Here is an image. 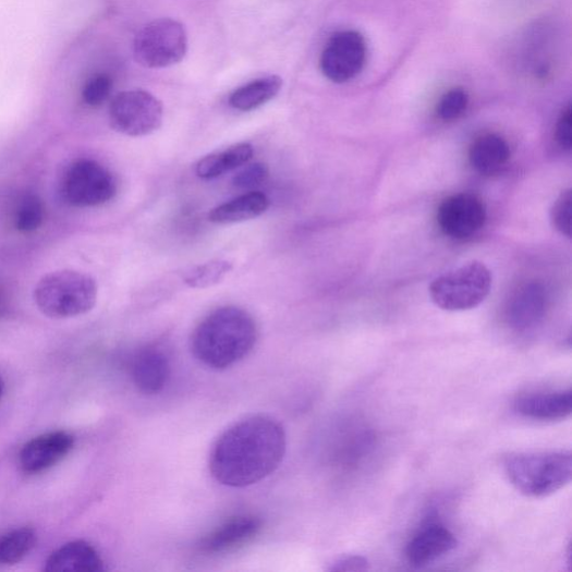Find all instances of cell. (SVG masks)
Segmentation results:
<instances>
[{
  "label": "cell",
  "instance_id": "obj_25",
  "mask_svg": "<svg viewBox=\"0 0 572 572\" xmlns=\"http://www.w3.org/2000/svg\"><path fill=\"white\" fill-rule=\"evenodd\" d=\"M468 102L467 93L462 87H454L438 101L437 115L447 122L455 121L465 113Z\"/></svg>",
  "mask_w": 572,
  "mask_h": 572
},
{
  "label": "cell",
  "instance_id": "obj_2",
  "mask_svg": "<svg viewBox=\"0 0 572 572\" xmlns=\"http://www.w3.org/2000/svg\"><path fill=\"white\" fill-rule=\"evenodd\" d=\"M258 330L254 318L238 306H222L195 328L191 348L195 358L215 370L228 369L250 355Z\"/></svg>",
  "mask_w": 572,
  "mask_h": 572
},
{
  "label": "cell",
  "instance_id": "obj_17",
  "mask_svg": "<svg viewBox=\"0 0 572 572\" xmlns=\"http://www.w3.org/2000/svg\"><path fill=\"white\" fill-rule=\"evenodd\" d=\"M46 570L49 572H100L105 570V562L90 544L73 541L52 553Z\"/></svg>",
  "mask_w": 572,
  "mask_h": 572
},
{
  "label": "cell",
  "instance_id": "obj_18",
  "mask_svg": "<svg viewBox=\"0 0 572 572\" xmlns=\"http://www.w3.org/2000/svg\"><path fill=\"white\" fill-rule=\"evenodd\" d=\"M269 207V197L254 191L215 207L208 218L214 224H236L261 216Z\"/></svg>",
  "mask_w": 572,
  "mask_h": 572
},
{
  "label": "cell",
  "instance_id": "obj_20",
  "mask_svg": "<svg viewBox=\"0 0 572 572\" xmlns=\"http://www.w3.org/2000/svg\"><path fill=\"white\" fill-rule=\"evenodd\" d=\"M253 155L254 148L251 144H236L202 158L196 165V173L202 180H215L248 163Z\"/></svg>",
  "mask_w": 572,
  "mask_h": 572
},
{
  "label": "cell",
  "instance_id": "obj_6",
  "mask_svg": "<svg viewBox=\"0 0 572 572\" xmlns=\"http://www.w3.org/2000/svg\"><path fill=\"white\" fill-rule=\"evenodd\" d=\"M188 50L185 26L171 19L146 24L134 40L136 61L147 69H165L183 61Z\"/></svg>",
  "mask_w": 572,
  "mask_h": 572
},
{
  "label": "cell",
  "instance_id": "obj_23",
  "mask_svg": "<svg viewBox=\"0 0 572 572\" xmlns=\"http://www.w3.org/2000/svg\"><path fill=\"white\" fill-rule=\"evenodd\" d=\"M36 545V535L28 527H22L0 539V564H15L22 561Z\"/></svg>",
  "mask_w": 572,
  "mask_h": 572
},
{
  "label": "cell",
  "instance_id": "obj_21",
  "mask_svg": "<svg viewBox=\"0 0 572 572\" xmlns=\"http://www.w3.org/2000/svg\"><path fill=\"white\" fill-rule=\"evenodd\" d=\"M283 80L268 75L253 80L239 87L230 97V106L239 111H253L272 101L281 92Z\"/></svg>",
  "mask_w": 572,
  "mask_h": 572
},
{
  "label": "cell",
  "instance_id": "obj_9",
  "mask_svg": "<svg viewBox=\"0 0 572 572\" xmlns=\"http://www.w3.org/2000/svg\"><path fill=\"white\" fill-rule=\"evenodd\" d=\"M366 59L364 36L357 31H341L328 40L320 58V69L329 81L342 84L361 74Z\"/></svg>",
  "mask_w": 572,
  "mask_h": 572
},
{
  "label": "cell",
  "instance_id": "obj_16",
  "mask_svg": "<svg viewBox=\"0 0 572 572\" xmlns=\"http://www.w3.org/2000/svg\"><path fill=\"white\" fill-rule=\"evenodd\" d=\"M131 377L146 394L162 391L170 377V363L165 352L155 346L141 350L132 361Z\"/></svg>",
  "mask_w": 572,
  "mask_h": 572
},
{
  "label": "cell",
  "instance_id": "obj_24",
  "mask_svg": "<svg viewBox=\"0 0 572 572\" xmlns=\"http://www.w3.org/2000/svg\"><path fill=\"white\" fill-rule=\"evenodd\" d=\"M46 217V207L35 194L24 195L14 212V226L21 233H32L40 228Z\"/></svg>",
  "mask_w": 572,
  "mask_h": 572
},
{
  "label": "cell",
  "instance_id": "obj_10",
  "mask_svg": "<svg viewBox=\"0 0 572 572\" xmlns=\"http://www.w3.org/2000/svg\"><path fill=\"white\" fill-rule=\"evenodd\" d=\"M487 222V207L473 194L453 195L437 210L439 229L451 239L465 240L480 231Z\"/></svg>",
  "mask_w": 572,
  "mask_h": 572
},
{
  "label": "cell",
  "instance_id": "obj_14",
  "mask_svg": "<svg viewBox=\"0 0 572 572\" xmlns=\"http://www.w3.org/2000/svg\"><path fill=\"white\" fill-rule=\"evenodd\" d=\"M547 293L539 283L521 288L511 300L508 312V325L515 331L523 332L537 327L545 317Z\"/></svg>",
  "mask_w": 572,
  "mask_h": 572
},
{
  "label": "cell",
  "instance_id": "obj_12",
  "mask_svg": "<svg viewBox=\"0 0 572 572\" xmlns=\"http://www.w3.org/2000/svg\"><path fill=\"white\" fill-rule=\"evenodd\" d=\"M74 439L65 431L40 435L28 442L20 454L26 473H39L61 462L73 449Z\"/></svg>",
  "mask_w": 572,
  "mask_h": 572
},
{
  "label": "cell",
  "instance_id": "obj_3",
  "mask_svg": "<svg viewBox=\"0 0 572 572\" xmlns=\"http://www.w3.org/2000/svg\"><path fill=\"white\" fill-rule=\"evenodd\" d=\"M38 311L52 319H69L90 313L97 304L96 280L74 270L44 276L35 287Z\"/></svg>",
  "mask_w": 572,
  "mask_h": 572
},
{
  "label": "cell",
  "instance_id": "obj_1",
  "mask_svg": "<svg viewBox=\"0 0 572 572\" xmlns=\"http://www.w3.org/2000/svg\"><path fill=\"white\" fill-rule=\"evenodd\" d=\"M285 451L283 426L271 416L253 415L217 438L209 457V470L223 486L245 488L275 473Z\"/></svg>",
  "mask_w": 572,
  "mask_h": 572
},
{
  "label": "cell",
  "instance_id": "obj_8",
  "mask_svg": "<svg viewBox=\"0 0 572 572\" xmlns=\"http://www.w3.org/2000/svg\"><path fill=\"white\" fill-rule=\"evenodd\" d=\"M163 121L161 101L145 90H127L117 95L109 107L113 130L127 137L154 134Z\"/></svg>",
  "mask_w": 572,
  "mask_h": 572
},
{
  "label": "cell",
  "instance_id": "obj_4",
  "mask_svg": "<svg viewBox=\"0 0 572 572\" xmlns=\"http://www.w3.org/2000/svg\"><path fill=\"white\" fill-rule=\"evenodd\" d=\"M506 474L521 495L546 498L563 489L572 478L570 451L520 453L504 463Z\"/></svg>",
  "mask_w": 572,
  "mask_h": 572
},
{
  "label": "cell",
  "instance_id": "obj_15",
  "mask_svg": "<svg viewBox=\"0 0 572 572\" xmlns=\"http://www.w3.org/2000/svg\"><path fill=\"white\" fill-rule=\"evenodd\" d=\"M514 410L521 416L534 421H562L572 413V391L567 389L524 394L515 401Z\"/></svg>",
  "mask_w": 572,
  "mask_h": 572
},
{
  "label": "cell",
  "instance_id": "obj_28",
  "mask_svg": "<svg viewBox=\"0 0 572 572\" xmlns=\"http://www.w3.org/2000/svg\"><path fill=\"white\" fill-rule=\"evenodd\" d=\"M572 192L567 190L560 194L551 209L553 228L568 239L571 238Z\"/></svg>",
  "mask_w": 572,
  "mask_h": 572
},
{
  "label": "cell",
  "instance_id": "obj_13",
  "mask_svg": "<svg viewBox=\"0 0 572 572\" xmlns=\"http://www.w3.org/2000/svg\"><path fill=\"white\" fill-rule=\"evenodd\" d=\"M261 530V521L254 515H238L229 519L198 544L206 555H218L235 550L252 541Z\"/></svg>",
  "mask_w": 572,
  "mask_h": 572
},
{
  "label": "cell",
  "instance_id": "obj_31",
  "mask_svg": "<svg viewBox=\"0 0 572 572\" xmlns=\"http://www.w3.org/2000/svg\"><path fill=\"white\" fill-rule=\"evenodd\" d=\"M5 391V384L2 377H0V400H2Z\"/></svg>",
  "mask_w": 572,
  "mask_h": 572
},
{
  "label": "cell",
  "instance_id": "obj_19",
  "mask_svg": "<svg viewBox=\"0 0 572 572\" xmlns=\"http://www.w3.org/2000/svg\"><path fill=\"white\" fill-rule=\"evenodd\" d=\"M508 143L499 135L487 134L476 138L470 147L471 166L482 174H492L510 159Z\"/></svg>",
  "mask_w": 572,
  "mask_h": 572
},
{
  "label": "cell",
  "instance_id": "obj_11",
  "mask_svg": "<svg viewBox=\"0 0 572 572\" xmlns=\"http://www.w3.org/2000/svg\"><path fill=\"white\" fill-rule=\"evenodd\" d=\"M458 546L454 534L441 521L429 518L406 546V559L414 568H423L441 559Z\"/></svg>",
  "mask_w": 572,
  "mask_h": 572
},
{
  "label": "cell",
  "instance_id": "obj_5",
  "mask_svg": "<svg viewBox=\"0 0 572 572\" xmlns=\"http://www.w3.org/2000/svg\"><path fill=\"white\" fill-rule=\"evenodd\" d=\"M491 285L489 269L474 260L436 278L429 287V294L435 305L442 311L467 312L488 297Z\"/></svg>",
  "mask_w": 572,
  "mask_h": 572
},
{
  "label": "cell",
  "instance_id": "obj_29",
  "mask_svg": "<svg viewBox=\"0 0 572 572\" xmlns=\"http://www.w3.org/2000/svg\"><path fill=\"white\" fill-rule=\"evenodd\" d=\"M555 137L558 145L570 150L572 147V110L568 106L560 114L555 130Z\"/></svg>",
  "mask_w": 572,
  "mask_h": 572
},
{
  "label": "cell",
  "instance_id": "obj_26",
  "mask_svg": "<svg viewBox=\"0 0 572 572\" xmlns=\"http://www.w3.org/2000/svg\"><path fill=\"white\" fill-rule=\"evenodd\" d=\"M113 81L107 74H98L87 81L82 90V100L86 106L97 108L111 96Z\"/></svg>",
  "mask_w": 572,
  "mask_h": 572
},
{
  "label": "cell",
  "instance_id": "obj_22",
  "mask_svg": "<svg viewBox=\"0 0 572 572\" xmlns=\"http://www.w3.org/2000/svg\"><path fill=\"white\" fill-rule=\"evenodd\" d=\"M232 271V261L212 259L193 268L186 273L184 281L192 289H208L223 282Z\"/></svg>",
  "mask_w": 572,
  "mask_h": 572
},
{
  "label": "cell",
  "instance_id": "obj_7",
  "mask_svg": "<svg viewBox=\"0 0 572 572\" xmlns=\"http://www.w3.org/2000/svg\"><path fill=\"white\" fill-rule=\"evenodd\" d=\"M118 192L113 173L97 160L82 158L65 170L61 182L63 199L74 207H97L112 200Z\"/></svg>",
  "mask_w": 572,
  "mask_h": 572
},
{
  "label": "cell",
  "instance_id": "obj_27",
  "mask_svg": "<svg viewBox=\"0 0 572 572\" xmlns=\"http://www.w3.org/2000/svg\"><path fill=\"white\" fill-rule=\"evenodd\" d=\"M269 175L270 170L266 163H246L234 175L233 186L241 191L254 192L256 188L267 183Z\"/></svg>",
  "mask_w": 572,
  "mask_h": 572
},
{
  "label": "cell",
  "instance_id": "obj_30",
  "mask_svg": "<svg viewBox=\"0 0 572 572\" xmlns=\"http://www.w3.org/2000/svg\"><path fill=\"white\" fill-rule=\"evenodd\" d=\"M369 569V562L365 557L362 556H346L341 557L332 562L329 571H337V572H360V571H366Z\"/></svg>",
  "mask_w": 572,
  "mask_h": 572
}]
</instances>
